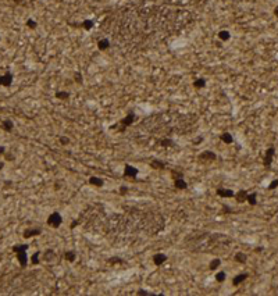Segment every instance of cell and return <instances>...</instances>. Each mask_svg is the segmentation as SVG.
<instances>
[{
    "mask_svg": "<svg viewBox=\"0 0 278 296\" xmlns=\"http://www.w3.org/2000/svg\"><path fill=\"white\" fill-rule=\"evenodd\" d=\"M28 249H29V245H14L11 247V250L17 255V260L21 267L28 266Z\"/></svg>",
    "mask_w": 278,
    "mask_h": 296,
    "instance_id": "1",
    "label": "cell"
},
{
    "mask_svg": "<svg viewBox=\"0 0 278 296\" xmlns=\"http://www.w3.org/2000/svg\"><path fill=\"white\" fill-rule=\"evenodd\" d=\"M135 123V113L134 111H129L127 115H125L124 118H122L120 123L117 124H114V125H111V130H117L120 134H124L125 131H127V128L129 127V125H132Z\"/></svg>",
    "mask_w": 278,
    "mask_h": 296,
    "instance_id": "2",
    "label": "cell"
},
{
    "mask_svg": "<svg viewBox=\"0 0 278 296\" xmlns=\"http://www.w3.org/2000/svg\"><path fill=\"white\" fill-rule=\"evenodd\" d=\"M274 154H275V146H268L266 153H264L263 156V166L266 167V168H270L271 164H273V159H274Z\"/></svg>",
    "mask_w": 278,
    "mask_h": 296,
    "instance_id": "3",
    "label": "cell"
},
{
    "mask_svg": "<svg viewBox=\"0 0 278 296\" xmlns=\"http://www.w3.org/2000/svg\"><path fill=\"white\" fill-rule=\"evenodd\" d=\"M61 223H63V217H61V214L59 211H53V213L47 217V225H50V227H53V228H59Z\"/></svg>",
    "mask_w": 278,
    "mask_h": 296,
    "instance_id": "4",
    "label": "cell"
},
{
    "mask_svg": "<svg viewBox=\"0 0 278 296\" xmlns=\"http://www.w3.org/2000/svg\"><path fill=\"white\" fill-rule=\"evenodd\" d=\"M216 159H217V154L214 152H211V150H205V152H202L199 154V161L203 164L213 163Z\"/></svg>",
    "mask_w": 278,
    "mask_h": 296,
    "instance_id": "5",
    "label": "cell"
},
{
    "mask_svg": "<svg viewBox=\"0 0 278 296\" xmlns=\"http://www.w3.org/2000/svg\"><path fill=\"white\" fill-rule=\"evenodd\" d=\"M13 79H14L13 74L7 71L6 74L0 75V86H4V88H8V86H11V85H13Z\"/></svg>",
    "mask_w": 278,
    "mask_h": 296,
    "instance_id": "6",
    "label": "cell"
},
{
    "mask_svg": "<svg viewBox=\"0 0 278 296\" xmlns=\"http://www.w3.org/2000/svg\"><path fill=\"white\" fill-rule=\"evenodd\" d=\"M138 174H139V170L136 168V167L131 166V164H125V167H124V175L125 177H128V178H136Z\"/></svg>",
    "mask_w": 278,
    "mask_h": 296,
    "instance_id": "7",
    "label": "cell"
},
{
    "mask_svg": "<svg viewBox=\"0 0 278 296\" xmlns=\"http://www.w3.org/2000/svg\"><path fill=\"white\" fill-rule=\"evenodd\" d=\"M40 234H42V228H28V230L24 231L22 236H24L25 239H29V238L38 236V235H40Z\"/></svg>",
    "mask_w": 278,
    "mask_h": 296,
    "instance_id": "8",
    "label": "cell"
},
{
    "mask_svg": "<svg viewBox=\"0 0 278 296\" xmlns=\"http://www.w3.org/2000/svg\"><path fill=\"white\" fill-rule=\"evenodd\" d=\"M216 192H217V196H220V198H234V196H235V192L232 191V189L218 188Z\"/></svg>",
    "mask_w": 278,
    "mask_h": 296,
    "instance_id": "9",
    "label": "cell"
},
{
    "mask_svg": "<svg viewBox=\"0 0 278 296\" xmlns=\"http://www.w3.org/2000/svg\"><path fill=\"white\" fill-rule=\"evenodd\" d=\"M249 277V274L248 272H241V274H238V275H235L234 277V279H232V285L234 286H238L239 284H242V282L245 281Z\"/></svg>",
    "mask_w": 278,
    "mask_h": 296,
    "instance_id": "10",
    "label": "cell"
},
{
    "mask_svg": "<svg viewBox=\"0 0 278 296\" xmlns=\"http://www.w3.org/2000/svg\"><path fill=\"white\" fill-rule=\"evenodd\" d=\"M167 262V256L164 253H157V255L153 256V263L154 266H161L163 263Z\"/></svg>",
    "mask_w": 278,
    "mask_h": 296,
    "instance_id": "11",
    "label": "cell"
},
{
    "mask_svg": "<svg viewBox=\"0 0 278 296\" xmlns=\"http://www.w3.org/2000/svg\"><path fill=\"white\" fill-rule=\"evenodd\" d=\"M248 198V192L245 189H239L238 193H235V199H237L238 203H245Z\"/></svg>",
    "mask_w": 278,
    "mask_h": 296,
    "instance_id": "12",
    "label": "cell"
},
{
    "mask_svg": "<svg viewBox=\"0 0 278 296\" xmlns=\"http://www.w3.org/2000/svg\"><path fill=\"white\" fill-rule=\"evenodd\" d=\"M150 167L153 170H164V168H166V163L161 161V160L154 159V160H152V161H150Z\"/></svg>",
    "mask_w": 278,
    "mask_h": 296,
    "instance_id": "13",
    "label": "cell"
},
{
    "mask_svg": "<svg viewBox=\"0 0 278 296\" xmlns=\"http://www.w3.org/2000/svg\"><path fill=\"white\" fill-rule=\"evenodd\" d=\"M220 139H221V142H224L225 145H231L234 142V138H232V135L229 132H222L220 135Z\"/></svg>",
    "mask_w": 278,
    "mask_h": 296,
    "instance_id": "14",
    "label": "cell"
},
{
    "mask_svg": "<svg viewBox=\"0 0 278 296\" xmlns=\"http://www.w3.org/2000/svg\"><path fill=\"white\" fill-rule=\"evenodd\" d=\"M89 184L93 185V186H98V188H102V186L104 185V181H103L102 178H99V177H90Z\"/></svg>",
    "mask_w": 278,
    "mask_h": 296,
    "instance_id": "15",
    "label": "cell"
},
{
    "mask_svg": "<svg viewBox=\"0 0 278 296\" xmlns=\"http://www.w3.org/2000/svg\"><path fill=\"white\" fill-rule=\"evenodd\" d=\"M235 262L239 263V264H245V263L248 262V255L243 252H238L237 255H235Z\"/></svg>",
    "mask_w": 278,
    "mask_h": 296,
    "instance_id": "16",
    "label": "cell"
},
{
    "mask_svg": "<svg viewBox=\"0 0 278 296\" xmlns=\"http://www.w3.org/2000/svg\"><path fill=\"white\" fill-rule=\"evenodd\" d=\"M174 186H175V189H186L188 188V184H186L185 181H184V178H177L174 179Z\"/></svg>",
    "mask_w": 278,
    "mask_h": 296,
    "instance_id": "17",
    "label": "cell"
},
{
    "mask_svg": "<svg viewBox=\"0 0 278 296\" xmlns=\"http://www.w3.org/2000/svg\"><path fill=\"white\" fill-rule=\"evenodd\" d=\"M110 47V42H109V39H100L99 42H98V49L100 50V51H106Z\"/></svg>",
    "mask_w": 278,
    "mask_h": 296,
    "instance_id": "18",
    "label": "cell"
},
{
    "mask_svg": "<svg viewBox=\"0 0 278 296\" xmlns=\"http://www.w3.org/2000/svg\"><path fill=\"white\" fill-rule=\"evenodd\" d=\"M2 128L6 131V132H11V131L14 130V123H13L11 120H4L2 123Z\"/></svg>",
    "mask_w": 278,
    "mask_h": 296,
    "instance_id": "19",
    "label": "cell"
},
{
    "mask_svg": "<svg viewBox=\"0 0 278 296\" xmlns=\"http://www.w3.org/2000/svg\"><path fill=\"white\" fill-rule=\"evenodd\" d=\"M217 36H218V39L220 40H222V42H227L231 39V34H229V31H225V29H221L217 34Z\"/></svg>",
    "mask_w": 278,
    "mask_h": 296,
    "instance_id": "20",
    "label": "cell"
},
{
    "mask_svg": "<svg viewBox=\"0 0 278 296\" xmlns=\"http://www.w3.org/2000/svg\"><path fill=\"white\" fill-rule=\"evenodd\" d=\"M64 259H66L68 263H74L77 260V253L72 252V250H67V252L64 253Z\"/></svg>",
    "mask_w": 278,
    "mask_h": 296,
    "instance_id": "21",
    "label": "cell"
},
{
    "mask_svg": "<svg viewBox=\"0 0 278 296\" xmlns=\"http://www.w3.org/2000/svg\"><path fill=\"white\" fill-rule=\"evenodd\" d=\"M54 96H56V99H59V100H68V99H70V92L57 91L56 93H54Z\"/></svg>",
    "mask_w": 278,
    "mask_h": 296,
    "instance_id": "22",
    "label": "cell"
},
{
    "mask_svg": "<svg viewBox=\"0 0 278 296\" xmlns=\"http://www.w3.org/2000/svg\"><path fill=\"white\" fill-rule=\"evenodd\" d=\"M157 143H159L160 146H163V147H171V146H174V145H175V142H174L173 139H170V138H164V139H160Z\"/></svg>",
    "mask_w": 278,
    "mask_h": 296,
    "instance_id": "23",
    "label": "cell"
},
{
    "mask_svg": "<svg viewBox=\"0 0 278 296\" xmlns=\"http://www.w3.org/2000/svg\"><path fill=\"white\" fill-rule=\"evenodd\" d=\"M206 86V79L205 78H196L193 81V88L195 89H203Z\"/></svg>",
    "mask_w": 278,
    "mask_h": 296,
    "instance_id": "24",
    "label": "cell"
},
{
    "mask_svg": "<svg viewBox=\"0 0 278 296\" xmlns=\"http://www.w3.org/2000/svg\"><path fill=\"white\" fill-rule=\"evenodd\" d=\"M246 202L250 206H256L257 204V193H256V192H253V193H248Z\"/></svg>",
    "mask_w": 278,
    "mask_h": 296,
    "instance_id": "25",
    "label": "cell"
},
{
    "mask_svg": "<svg viewBox=\"0 0 278 296\" xmlns=\"http://www.w3.org/2000/svg\"><path fill=\"white\" fill-rule=\"evenodd\" d=\"M220 266H221V260H220L218 257H216V259H213L211 262L209 263V268H210V270H217Z\"/></svg>",
    "mask_w": 278,
    "mask_h": 296,
    "instance_id": "26",
    "label": "cell"
},
{
    "mask_svg": "<svg viewBox=\"0 0 278 296\" xmlns=\"http://www.w3.org/2000/svg\"><path fill=\"white\" fill-rule=\"evenodd\" d=\"M81 27L83 28V29H86V31H90L93 27H95V22H93L92 20H85L81 24Z\"/></svg>",
    "mask_w": 278,
    "mask_h": 296,
    "instance_id": "27",
    "label": "cell"
},
{
    "mask_svg": "<svg viewBox=\"0 0 278 296\" xmlns=\"http://www.w3.org/2000/svg\"><path fill=\"white\" fill-rule=\"evenodd\" d=\"M107 263L109 264H121V263H124V260L120 259V257H117V256H114V257H110V259L107 260Z\"/></svg>",
    "mask_w": 278,
    "mask_h": 296,
    "instance_id": "28",
    "label": "cell"
},
{
    "mask_svg": "<svg viewBox=\"0 0 278 296\" xmlns=\"http://www.w3.org/2000/svg\"><path fill=\"white\" fill-rule=\"evenodd\" d=\"M225 278H227V274H225L224 271H218L217 274H216V281L217 282H224Z\"/></svg>",
    "mask_w": 278,
    "mask_h": 296,
    "instance_id": "29",
    "label": "cell"
},
{
    "mask_svg": "<svg viewBox=\"0 0 278 296\" xmlns=\"http://www.w3.org/2000/svg\"><path fill=\"white\" fill-rule=\"evenodd\" d=\"M39 256H40V252H35L34 255H32V257H31V263H32L34 266L39 264Z\"/></svg>",
    "mask_w": 278,
    "mask_h": 296,
    "instance_id": "30",
    "label": "cell"
},
{
    "mask_svg": "<svg viewBox=\"0 0 278 296\" xmlns=\"http://www.w3.org/2000/svg\"><path fill=\"white\" fill-rule=\"evenodd\" d=\"M25 24H27V27L29 28V29H35V28L38 27V24H36V22H35V20H32V18H28Z\"/></svg>",
    "mask_w": 278,
    "mask_h": 296,
    "instance_id": "31",
    "label": "cell"
},
{
    "mask_svg": "<svg viewBox=\"0 0 278 296\" xmlns=\"http://www.w3.org/2000/svg\"><path fill=\"white\" fill-rule=\"evenodd\" d=\"M171 177H173L174 179H177V178H184V174L181 172V171H177V170H173V171H171Z\"/></svg>",
    "mask_w": 278,
    "mask_h": 296,
    "instance_id": "32",
    "label": "cell"
},
{
    "mask_svg": "<svg viewBox=\"0 0 278 296\" xmlns=\"http://www.w3.org/2000/svg\"><path fill=\"white\" fill-rule=\"evenodd\" d=\"M74 81H75L77 83H79V85H81V83H82V74L77 71L75 74H74Z\"/></svg>",
    "mask_w": 278,
    "mask_h": 296,
    "instance_id": "33",
    "label": "cell"
},
{
    "mask_svg": "<svg viewBox=\"0 0 278 296\" xmlns=\"http://www.w3.org/2000/svg\"><path fill=\"white\" fill-rule=\"evenodd\" d=\"M45 255H46V256H45V259L49 262V260H51V259L54 257V252H53V250H49V249H47L46 252H45Z\"/></svg>",
    "mask_w": 278,
    "mask_h": 296,
    "instance_id": "34",
    "label": "cell"
},
{
    "mask_svg": "<svg viewBox=\"0 0 278 296\" xmlns=\"http://www.w3.org/2000/svg\"><path fill=\"white\" fill-rule=\"evenodd\" d=\"M60 143L63 145V146H66V145H70V138H67V136H60Z\"/></svg>",
    "mask_w": 278,
    "mask_h": 296,
    "instance_id": "35",
    "label": "cell"
},
{
    "mask_svg": "<svg viewBox=\"0 0 278 296\" xmlns=\"http://www.w3.org/2000/svg\"><path fill=\"white\" fill-rule=\"evenodd\" d=\"M277 188H278V179H274V181H271V184L268 185V189L273 191V189H277Z\"/></svg>",
    "mask_w": 278,
    "mask_h": 296,
    "instance_id": "36",
    "label": "cell"
},
{
    "mask_svg": "<svg viewBox=\"0 0 278 296\" xmlns=\"http://www.w3.org/2000/svg\"><path fill=\"white\" fill-rule=\"evenodd\" d=\"M3 156H4L6 161H14V156H13L11 153H7V152H6L4 154H3Z\"/></svg>",
    "mask_w": 278,
    "mask_h": 296,
    "instance_id": "37",
    "label": "cell"
},
{
    "mask_svg": "<svg viewBox=\"0 0 278 296\" xmlns=\"http://www.w3.org/2000/svg\"><path fill=\"white\" fill-rule=\"evenodd\" d=\"M136 295L138 296H150L152 293L150 292H147V291H143V289H139V291L136 292Z\"/></svg>",
    "mask_w": 278,
    "mask_h": 296,
    "instance_id": "38",
    "label": "cell"
},
{
    "mask_svg": "<svg viewBox=\"0 0 278 296\" xmlns=\"http://www.w3.org/2000/svg\"><path fill=\"white\" fill-rule=\"evenodd\" d=\"M222 213H232V209L227 204H222Z\"/></svg>",
    "mask_w": 278,
    "mask_h": 296,
    "instance_id": "39",
    "label": "cell"
},
{
    "mask_svg": "<svg viewBox=\"0 0 278 296\" xmlns=\"http://www.w3.org/2000/svg\"><path fill=\"white\" fill-rule=\"evenodd\" d=\"M127 192H128V188H127V186H121V188H120V193H121V195H125Z\"/></svg>",
    "mask_w": 278,
    "mask_h": 296,
    "instance_id": "40",
    "label": "cell"
},
{
    "mask_svg": "<svg viewBox=\"0 0 278 296\" xmlns=\"http://www.w3.org/2000/svg\"><path fill=\"white\" fill-rule=\"evenodd\" d=\"M203 140V138L202 136H199V138H196V139H193V145H199L200 142Z\"/></svg>",
    "mask_w": 278,
    "mask_h": 296,
    "instance_id": "41",
    "label": "cell"
},
{
    "mask_svg": "<svg viewBox=\"0 0 278 296\" xmlns=\"http://www.w3.org/2000/svg\"><path fill=\"white\" fill-rule=\"evenodd\" d=\"M254 252H256V253L263 252V246H257V247H254Z\"/></svg>",
    "mask_w": 278,
    "mask_h": 296,
    "instance_id": "42",
    "label": "cell"
},
{
    "mask_svg": "<svg viewBox=\"0 0 278 296\" xmlns=\"http://www.w3.org/2000/svg\"><path fill=\"white\" fill-rule=\"evenodd\" d=\"M78 224H79V223H78V220H75V221H74L72 224L70 225V227H71V230H72V228H75V227H77V225H78Z\"/></svg>",
    "mask_w": 278,
    "mask_h": 296,
    "instance_id": "43",
    "label": "cell"
},
{
    "mask_svg": "<svg viewBox=\"0 0 278 296\" xmlns=\"http://www.w3.org/2000/svg\"><path fill=\"white\" fill-rule=\"evenodd\" d=\"M6 153V147L4 146H0V156H2V154H4Z\"/></svg>",
    "mask_w": 278,
    "mask_h": 296,
    "instance_id": "44",
    "label": "cell"
},
{
    "mask_svg": "<svg viewBox=\"0 0 278 296\" xmlns=\"http://www.w3.org/2000/svg\"><path fill=\"white\" fill-rule=\"evenodd\" d=\"M54 189H56V191H59V189H60V182H56V184H54Z\"/></svg>",
    "mask_w": 278,
    "mask_h": 296,
    "instance_id": "45",
    "label": "cell"
},
{
    "mask_svg": "<svg viewBox=\"0 0 278 296\" xmlns=\"http://www.w3.org/2000/svg\"><path fill=\"white\" fill-rule=\"evenodd\" d=\"M273 13H274V15H275V17L278 18V6H277L275 8H274V11H273Z\"/></svg>",
    "mask_w": 278,
    "mask_h": 296,
    "instance_id": "46",
    "label": "cell"
},
{
    "mask_svg": "<svg viewBox=\"0 0 278 296\" xmlns=\"http://www.w3.org/2000/svg\"><path fill=\"white\" fill-rule=\"evenodd\" d=\"M3 168H4V163H3V161H0V171H2Z\"/></svg>",
    "mask_w": 278,
    "mask_h": 296,
    "instance_id": "47",
    "label": "cell"
},
{
    "mask_svg": "<svg viewBox=\"0 0 278 296\" xmlns=\"http://www.w3.org/2000/svg\"><path fill=\"white\" fill-rule=\"evenodd\" d=\"M0 40H2V38H0Z\"/></svg>",
    "mask_w": 278,
    "mask_h": 296,
    "instance_id": "48",
    "label": "cell"
}]
</instances>
